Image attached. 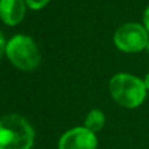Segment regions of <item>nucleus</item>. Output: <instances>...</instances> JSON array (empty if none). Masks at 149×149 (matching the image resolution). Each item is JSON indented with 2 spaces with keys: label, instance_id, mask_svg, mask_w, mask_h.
<instances>
[{
  "label": "nucleus",
  "instance_id": "12",
  "mask_svg": "<svg viewBox=\"0 0 149 149\" xmlns=\"http://www.w3.org/2000/svg\"><path fill=\"white\" fill-rule=\"evenodd\" d=\"M147 50H148V52H149V42H148V46H147Z\"/></svg>",
  "mask_w": 149,
  "mask_h": 149
},
{
  "label": "nucleus",
  "instance_id": "3",
  "mask_svg": "<svg viewBox=\"0 0 149 149\" xmlns=\"http://www.w3.org/2000/svg\"><path fill=\"white\" fill-rule=\"evenodd\" d=\"M5 54L10 63L21 71H33L41 63V54L37 45L30 37L22 34L12 37L8 41Z\"/></svg>",
  "mask_w": 149,
  "mask_h": 149
},
{
  "label": "nucleus",
  "instance_id": "11",
  "mask_svg": "<svg viewBox=\"0 0 149 149\" xmlns=\"http://www.w3.org/2000/svg\"><path fill=\"white\" fill-rule=\"evenodd\" d=\"M144 84L147 86V90H149V73L145 76V80H144Z\"/></svg>",
  "mask_w": 149,
  "mask_h": 149
},
{
  "label": "nucleus",
  "instance_id": "2",
  "mask_svg": "<svg viewBox=\"0 0 149 149\" xmlns=\"http://www.w3.org/2000/svg\"><path fill=\"white\" fill-rule=\"evenodd\" d=\"M110 94L115 102L127 109H135L144 102L147 86L139 77L128 73H118L110 80Z\"/></svg>",
  "mask_w": 149,
  "mask_h": 149
},
{
  "label": "nucleus",
  "instance_id": "6",
  "mask_svg": "<svg viewBox=\"0 0 149 149\" xmlns=\"http://www.w3.org/2000/svg\"><path fill=\"white\" fill-rule=\"evenodd\" d=\"M25 0H0V18L5 25H17L25 16Z\"/></svg>",
  "mask_w": 149,
  "mask_h": 149
},
{
  "label": "nucleus",
  "instance_id": "5",
  "mask_svg": "<svg viewBox=\"0 0 149 149\" xmlns=\"http://www.w3.org/2000/svg\"><path fill=\"white\" fill-rule=\"evenodd\" d=\"M58 149H97V137L85 127H74L60 137Z\"/></svg>",
  "mask_w": 149,
  "mask_h": 149
},
{
  "label": "nucleus",
  "instance_id": "9",
  "mask_svg": "<svg viewBox=\"0 0 149 149\" xmlns=\"http://www.w3.org/2000/svg\"><path fill=\"white\" fill-rule=\"evenodd\" d=\"M5 47H7V43H5V39H4V36L0 33V59H1L3 54L5 52Z\"/></svg>",
  "mask_w": 149,
  "mask_h": 149
},
{
  "label": "nucleus",
  "instance_id": "4",
  "mask_svg": "<svg viewBox=\"0 0 149 149\" xmlns=\"http://www.w3.org/2000/svg\"><path fill=\"white\" fill-rule=\"evenodd\" d=\"M149 33L145 26L136 22H128L116 29L114 43L123 52H139L147 49Z\"/></svg>",
  "mask_w": 149,
  "mask_h": 149
},
{
  "label": "nucleus",
  "instance_id": "1",
  "mask_svg": "<svg viewBox=\"0 0 149 149\" xmlns=\"http://www.w3.org/2000/svg\"><path fill=\"white\" fill-rule=\"evenodd\" d=\"M34 130L24 116L9 114L0 119V149H31Z\"/></svg>",
  "mask_w": 149,
  "mask_h": 149
},
{
  "label": "nucleus",
  "instance_id": "8",
  "mask_svg": "<svg viewBox=\"0 0 149 149\" xmlns=\"http://www.w3.org/2000/svg\"><path fill=\"white\" fill-rule=\"evenodd\" d=\"M49 1L50 0H25L26 5H28L30 9H34V10L42 9L43 7H46Z\"/></svg>",
  "mask_w": 149,
  "mask_h": 149
},
{
  "label": "nucleus",
  "instance_id": "10",
  "mask_svg": "<svg viewBox=\"0 0 149 149\" xmlns=\"http://www.w3.org/2000/svg\"><path fill=\"white\" fill-rule=\"evenodd\" d=\"M144 26L149 33V5L147 9H145V13H144Z\"/></svg>",
  "mask_w": 149,
  "mask_h": 149
},
{
  "label": "nucleus",
  "instance_id": "7",
  "mask_svg": "<svg viewBox=\"0 0 149 149\" xmlns=\"http://www.w3.org/2000/svg\"><path fill=\"white\" fill-rule=\"evenodd\" d=\"M105 126V114L98 109L92 110L85 118V128H88L92 132H98L103 128Z\"/></svg>",
  "mask_w": 149,
  "mask_h": 149
}]
</instances>
